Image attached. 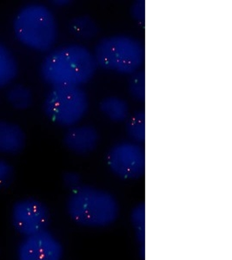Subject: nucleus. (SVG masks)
I'll return each mask as SVG.
<instances>
[{
	"label": "nucleus",
	"instance_id": "f257e3e1",
	"mask_svg": "<svg viewBox=\"0 0 232 260\" xmlns=\"http://www.w3.org/2000/svg\"><path fill=\"white\" fill-rule=\"evenodd\" d=\"M98 64L92 50L70 44L51 50L40 66L42 79L55 87H81L93 79Z\"/></svg>",
	"mask_w": 232,
	"mask_h": 260
},
{
	"label": "nucleus",
	"instance_id": "f03ea898",
	"mask_svg": "<svg viewBox=\"0 0 232 260\" xmlns=\"http://www.w3.org/2000/svg\"><path fill=\"white\" fill-rule=\"evenodd\" d=\"M66 207L73 221L87 228L112 225L119 218L120 211L113 194L87 185H80L72 190Z\"/></svg>",
	"mask_w": 232,
	"mask_h": 260
},
{
	"label": "nucleus",
	"instance_id": "7ed1b4c3",
	"mask_svg": "<svg viewBox=\"0 0 232 260\" xmlns=\"http://www.w3.org/2000/svg\"><path fill=\"white\" fill-rule=\"evenodd\" d=\"M13 30L22 45L39 52L51 50L59 37L56 17L42 4L22 7L13 20Z\"/></svg>",
	"mask_w": 232,
	"mask_h": 260
},
{
	"label": "nucleus",
	"instance_id": "20e7f679",
	"mask_svg": "<svg viewBox=\"0 0 232 260\" xmlns=\"http://www.w3.org/2000/svg\"><path fill=\"white\" fill-rule=\"evenodd\" d=\"M98 67L121 75L134 74L143 64V44L128 35L104 37L93 51Z\"/></svg>",
	"mask_w": 232,
	"mask_h": 260
},
{
	"label": "nucleus",
	"instance_id": "39448f33",
	"mask_svg": "<svg viewBox=\"0 0 232 260\" xmlns=\"http://www.w3.org/2000/svg\"><path fill=\"white\" fill-rule=\"evenodd\" d=\"M43 110L52 122L70 128L86 115L89 98L81 87H55L46 95Z\"/></svg>",
	"mask_w": 232,
	"mask_h": 260
},
{
	"label": "nucleus",
	"instance_id": "423d86ee",
	"mask_svg": "<svg viewBox=\"0 0 232 260\" xmlns=\"http://www.w3.org/2000/svg\"><path fill=\"white\" fill-rule=\"evenodd\" d=\"M106 163L110 171L124 180H137L144 173V151L136 142H118L108 151Z\"/></svg>",
	"mask_w": 232,
	"mask_h": 260
},
{
	"label": "nucleus",
	"instance_id": "0eeeda50",
	"mask_svg": "<svg viewBox=\"0 0 232 260\" xmlns=\"http://www.w3.org/2000/svg\"><path fill=\"white\" fill-rule=\"evenodd\" d=\"M50 218L48 207L37 199H22L12 206V225L18 234L24 237L46 230Z\"/></svg>",
	"mask_w": 232,
	"mask_h": 260
},
{
	"label": "nucleus",
	"instance_id": "6e6552de",
	"mask_svg": "<svg viewBox=\"0 0 232 260\" xmlns=\"http://www.w3.org/2000/svg\"><path fill=\"white\" fill-rule=\"evenodd\" d=\"M63 245L49 231L27 236L18 247V260H61Z\"/></svg>",
	"mask_w": 232,
	"mask_h": 260
},
{
	"label": "nucleus",
	"instance_id": "1a4fd4ad",
	"mask_svg": "<svg viewBox=\"0 0 232 260\" xmlns=\"http://www.w3.org/2000/svg\"><path fill=\"white\" fill-rule=\"evenodd\" d=\"M99 142V135L91 125L70 127L63 138L64 145L77 155H86L95 150Z\"/></svg>",
	"mask_w": 232,
	"mask_h": 260
},
{
	"label": "nucleus",
	"instance_id": "9d476101",
	"mask_svg": "<svg viewBox=\"0 0 232 260\" xmlns=\"http://www.w3.org/2000/svg\"><path fill=\"white\" fill-rule=\"evenodd\" d=\"M25 144L26 136L19 125L0 120V154H19Z\"/></svg>",
	"mask_w": 232,
	"mask_h": 260
},
{
	"label": "nucleus",
	"instance_id": "9b49d317",
	"mask_svg": "<svg viewBox=\"0 0 232 260\" xmlns=\"http://www.w3.org/2000/svg\"><path fill=\"white\" fill-rule=\"evenodd\" d=\"M102 114L113 122H122L127 120L130 115V108L126 101L118 96H108L99 104Z\"/></svg>",
	"mask_w": 232,
	"mask_h": 260
},
{
	"label": "nucleus",
	"instance_id": "f8f14e48",
	"mask_svg": "<svg viewBox=\"0 0 232 260\" xmlns=\"http://www.w3.org/2000/svg\"><path fill=\"white\" fill-rule=\"evenodd\" d=\"M18 73L15 56L6 45L0 43V88L9 85Z\"/></svg>",
	"mask_w": 232,
	"mask_h": 260
},
{
	"label": "nucleus",
	"instance_id": "ddd939ff",
	"mask_svg": "<svg viewBox=\"0 0 232 260\" xmlns=\"http://www.w3.org/2000/svg\"><path fill=\"white\" fill-rule=\"evenodd\" d=\"M69 30L75 38L81 40H91L99 32V28L89 16H77L69 23Z\"/></svg>",
	"mask_w": 232,
	"mask_h": 260
},
{
	"label": "nucleus",
	"instance_id": "4468645a",
	"mask_svg": "<svg viewBox=\"0 0 232 260\" xmlns=\"http://www.w3.org/2000/svg\"><path fill=\"white\" fill-rule=\"evenodd\" d=\"M6 98L11 106L18 110H27L33 103V92L26 86L22 84L12 86L7 92Z\"/></svg>",
	"mask_w": 232,
	"mask_h": 260
},
{
	"label": "nucleus",
	"instance_id": "2eb2a0df",
	"mask_svg": "<svg viewBox=\"0 0 232 260\" xmlns=\"http://www.w3.org/2000/svg\"><path fill=\"white\" fill-rule=\"evenodd\" d=\"M126 133L131 142L142 143L146 139V115L143 111H137L129 115L126 120Z\"/></svg>",
	"mask_w": 232,
	"mask_h": 260
},
{
	"label": "nucleus",
	"instance_id": "dca6fc26",
	"mask_svg": "<svg viewBox=\"0 0 232 260\" xmlns=\"http://www.w3.org/2000/svg\"><path fill=\"white\" fill-rule=\"evenodd\" d=\"M128 90L131 98L139 103H143L146 98V77L144 72L138 71L131 75L129 80Z\"/></svg>",
	"mask_w": 232,
	"mask_h": 260
},
{
	"label": "nucleus",
	"instance_id": "f3484780",
	"mask_svg": "<svg viewBox=\"0 0 232 260\" xmlns=\"http://www.w3.org/2000/svg\"><path fill=\"white\" fill-rule=\"evenodd\" d=\"M146 210L143 203L137 205L132 209L131 213V220L132 225L137 231V237L140 242L144 241V219Z\"/></svg>",
	"mask_w": 232,
	"mask_h": 260
},
{
	"label": "nucleus",
	"instance_id": "a211bd4d",
	"mask_svg": "<svg viewBox=\"0 0 232 260\" xmlns=\"http://www.w3.org/2000/svg\"><path fill=\"white\" fill-rule=\"evenodd\" d=\"M14 168L8 161L0 159V190L7 188L14 180Z\"/></svg>",
	"mask_w": 232,
	"mask_h": 260
},
{
	"label": "nucleus",
	"instance_id": "6ab92c4d",
	"mask_svg": "<svg viewBox=\"0 0 232 260\" xmlns=\"http://www.w3.org/2000/svg\"><path fill=\"white\" fill-rule=\"evenodd\" d=\"M131 13L135 20L140 24H143L144 21V13H146V2L137 1L133 3L131 6Z\"/></svg>",
	"mask_w": 232,
	"mask_h": 260
},
{
	"label": "nucleus",
	"instance_id": "aec40b11",
	"mask_svg": "<svg viewBox=\"0 0 232 260\" xmlns=\"http://www.w3.org/2000/svg\"><path fill=\"white\" fill-rule=\"evenodd\" d=\"M64 183L66 186L70 187L71 189L73 190L80 186L81 179L80 176L77 175L75 172H67L63 177Z\"/></svg>",
	"mask_w": 232,
	"mask_h": 260
},
{
	"label": "nucleus",
	"instance_id": "412c9836",
	"mask_svg": "<svg viewBox=\"0 0 232 260\" xmlns=\"http://www.w3.org/2000/svg\"><path fill=\"white\" fill-rule=\"evenodd\" d=\"M52 3H54L53 5L57 6H66L67 5H69V3H71L70 1H65V0H63V1H53Z\"/></svg>",
	"mask_w": 232,
	"mask_h": 260
},
{
	"label": "nucleus",
	"instance_id": "4be33fe9",
	"mask_svg": "<svg viewBox=\"0 0 232 260\" xmlns=\"http://www.w3.org/2000/svg\"><path fill=\"white\" fill-rule=\"evenodd\" d=\"M0 256H1V250H0Z\"/></svg>",
	"mask_w": 232,
	"mask_h": 260
}]
</instances>
